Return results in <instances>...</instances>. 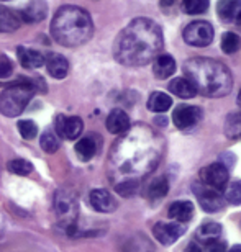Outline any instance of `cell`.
<instances>
[{
	"mask_svg": "<svg viewBox=\"0 0 241 252\" xmlns=\"http://www.w3.org/2000/svg\"><path fill=\"white\" fill-rule=\"evenodd\" d=\"M161 27L149 18H135L113 43V56L123 65H144L154 61L163 49Z\"/></svg>",
	"mask_w": 241,
	"mask_h": 252,
	"instance_id": "6da1fadb",
	"label": "cell"
},
{
	"mask_svg": "<svg viewBox=\"0 0 241 252\" xmlns=\"http://www.w3.org/2000/svg\"><path fill=\"white\" fill-rule=\"evenodd\" d=\"M184 72L194 89L205 97H225L232 92V72L218 61L208 58L189 59L184 63Z\"/></svg>",
	"mask_w": 241,
	"mask_h": 252,
	"instance_id": "7a4b0ae2",
	"label": "cell"
},
{
	"mask_svg": "<svg viewBox=\"0 0 241 252\" xmlns=\"http://www.w3.org/2000/svg\"><path fill=\"white\" fill-rule=\"evenodd\" d=\"M51 34L63 46L77 48L92 38V18L84 8L76 5H64L54 15L51 22Z\"/></svg>",
	"mask_w": 241,
	"mask_h": 252,
	"instance_id": "3957f363",
	"label": "cell"
},
{
	"mask_svg": "<svg viewBox=\"0 0 241 252\" xmlns=\"http://www.w3.org/2000/svg\"><path fill=\"white\" fill-rule=\"evenodd\" d=\"M34 92H36V87H34L33 80H20V82L10 85L0 94V113L8 118L22 115Z\"/></svg>",
	"mask_w": 241,
	"mask_h": 252,
	"instance_id": "277c9868",
	"label": "cell"
},
{
	"mask_svg": "<svg viewBox=\"0 0 241 252\" xmlns=\"http://www.w3.org/2000/svg\"><path fill=\"white\" fill-rule=\"evenodd\" d=\"M54 210H56L59 224L66 233L72 234L76 231V218H77V205L74 196L69 191H58L54 198Z\"/></svg>",
	"mask_w": 241,
	"mask_h": 252,
	"instance_id": "5b68a950",
	"label": "cell"
},
{
	"mask_svg": "<svg viewBox=\"0 0 241 252\" xmlns=\"http://www.w3.org/2000/svg\"><path fill=\"white\" fill-rule=\"evenodd\" d=\"M182 36L184 41L190 44V46H197V48L208 46L213 41V27L208 22L197 20V22H192L185 27Z\"/></svg>",
	"mask_w": 241,
	"mask_h": 252,
	"instance_id": "8992f818",
	"label": "cell"
},
{
	"mask_svg": "<svg viewBox=\"0 0 241 252\" xmlns=\"http://www.w3.org/2000/svg\"><path fill=\"white\" fill-rule=\"evenodd\" d=\"M200 179L213 190H222L228 184V169L223 164L215 162L200 170Z\"/></svg>",
	"mask_w": 241,
	"mask_h": 252,
	"instance_id": "52a82bcc",
	"label": "cell"
},
{
	"mask_svg": "<svg viewBox=\"0 0 241 252\" xmlns=\"http://www.w3.org/2000/svg\"><path fill=\"white\" fill-rule=\"evenodd\" d=\"M202 118V110L194 105H179L172 113V122L179 129H187L195 126Z\"/></svg>",
	"mask_w": 241,
	"mask_h": 252,
	"instance_id": "ba28073f",
	"label": "cell"
},
{
	"mask_svg": "<svg viewBox=\"0 0 241 252\" xmlns=\"http://www.w3.org/2000/svg\"><path fill=\"white\" fill-rule=\"evenodd\" d=\"M84 129V122L79 117H63L56 118V134L64 139H77Z\"/></svg>",
	"mask_w": 241,
	"mask_h": 252,
	"instance_id": "9c48e42d",
	"label": "cell"
},
{
	"mask_svg": "<svg viewBox=\"0 0 241 252\" xmlns=\"http://www.w3.org/2000/svg\"><path fill=\"white\" fill-rule=\"evenodd\" d=\"M194 190H195V196H197L200 206H202L204 211H207V213H215V211H218L222 208L223 205V200L222 196L218 195L217 190L213 189H205L202 185H194Z\"/></svg>",
	"mask_w": 241,
	"mask_h": 252,
	"instance_id": "30bf717a",
	"label": "cell"
},
{
	"mask_svg": "<svg viewBox=\"0 0 241 252\" xmlns=\"http://www.w3.org/2000/svg\"><path fill=\"white\" fill-rule=\"evenodd\" d=\"M153 233L161 244L171 246L184 234V226L180 223H158L153 228Z\"/></svg>",
	"mask_w": 241,
	"mask_h": 252,
	"instance_id": "8fae6325",
	"label": "cell"
},
{
	"mask_svg": "<svg viewBox=\"0 0 241 252\" xmlns=\"http://www.w3.org/2000/svg\"><path fill=\"white\" fill-rule=\"evenodd\" d=\"M22 22L27 23H38L46 18L48 15V5L44 0H28V3L18 12Z\"/></svg>",
	"mask_w": 241,
	"mask_h": 252,
	"instance_id": "7c38bea8",
	"label": "cell"
},
{
	"mask_svg": "<svg viewBox=\"0 0 241 252\" xmlns=\"http://www.w3.org/2000/svg\"><path fill=\"white\" fill-rule=\"evenodd\" d=\"M44 64L48 67V72L53 75L54 79H64L69 72V63L68 59L59 53H49L44 58Z\"/></svg>",
	"mask_w": 241,
	"mask_h": 252,
	"instance_id": "4fadbf2b",
	"label": "cell"
},
{
	"mask_svg": "<svg viewBox=\"0 0 241 252\" xmlns=\"http://www.w3.org/2000/svg\"><path fill=\"white\" fill-rule=\"evenodd\" d=\"M90 205L94 206V210L100 211V213H110L117 206L113 196L110 195V191L103 189H95L90 191Z\"/></svg>",
	"mask_w": 241,
	"mask_h": 252,
	"instance_id": "5bb4252c",
	"label": "cell"
},
{
	"mask_svg": "<svg viewBox=\"0 0 241 252\" xmlns=\"http://www.w3.org/2000/svg\"><path fill=\"white\" fill-rule=\"evenodd\" d=\"M175 72V61L171 54H159L154 58L153 63V74L159 80L171 77Z\"/></svg>",
	"mask_w": 241,
	"mask_h": 252,
	"instance_id": "9a60e30c",
	"label": "cell"
},
{
	"mask_svg": "<svg viewBox=\"0 0 241 252\" xmlns=\"http://www.w3.org/2000/svg\"><path fill=\"white\" fill-rule=\"evenodd\" d=\"M105 125H107V129L112 134H122V133H125V131L130 129V118L123 110L115 108L110 112Z\"/></svg>",
	"mask_w": 241,
	"mask_h": 252,
	"instance_id": "2e32d148",
	"label": "cell"
},
{
	"mask_svg": "<svg viewBox=\"0 0 241 252\" xmlns=\"http://www.w3.org/2000/svg\"><path fill=\"white\" fill-rule=\"evenodd\" d=\"M17 56H18L20 64H22L25 69H39L41 65H44V56L39 51H36V49L18 46Z\"/></svg>",
	"mask_w": 241,
	"mask_h": 252,
	"instance_id": "e0dca14e",
	"label": "cell"
},
{
	"mask_svg": "<svg viewBox=\"0 0 241 252\" xmlns=\"http://www.w3.org/2000/svg\"><path fill=\"white\" fill-rule=\"evenodd\" d=\"M241 12V0H218L217 15L225 23H232Z\"/></svg>",
	"mask_w": 241,
	"mask_h": 252,
	"instance_id": "ac0fdd59",
	"label": "cell"
},
{
	"mask_svg": "<svg viewBox=\"0 0 241 252\" xmlns=\"http://www.w3.org/2000/svg\"><path fill=\"white\" fill-rule=\"evenodd\" d=\"M20 25H22V18H20L18 12L0 7V33L17 32Z\"/></svg>",
	"mask_w": 241,
	"mask_h": 252,
	"instance_id": "d6986e66",
	"label": "cell"
},
{
	"mask_svg": "<svg viewBox=\"0 0 241 252\" xmlns=\"http://www.w3.org/2000/svg\"><path fill=\"white\" fill-rule=\"evenodd\" d=\"M169 218H172L179 223H185L192 218L194 215V205L190 203L187 200H182V201H174L172 205L169 206V211H168Z\"/></svg>",
	"mask_w": 241,
	"mask_h": 252,
	"instance_id": "ffe728a7",
	"label": "cell"
},
{
	"mask_svg": "<svg viewBox=\"0 0 241 252\" xmlns=\"http://www.w3.org/2000/svg\"><path fill=\"white\" fill-rule=\"evenodd\" d=\"M169 90L174 95H177L180 98H192L197 90L194 89V85L189 82L185 77H175L169 82Z\"/></svg>",
	"mask_w": 241,
	"mask_h": 252,
	"instance_id": "44dd1931",
	"label": "cell"
},
{
	"mask_svg": "<svg viewBox=\"0 0 241 252\" xmlns=\"http://www.w3.org/2000/svg\"><path fill=\"white\" fill-rule=\"evenodd\" d=\"M172 105V98L169 95H166L164 92H153L149 95V100H148V108L151 112H156V113H163L166 110L171 108Z\"/></svg>",
	"mask_w": 241,
	"mask_h": 252,
	"instance_id": "7402d4cb",
	"label": "cell"
},
{
	"mask_svg": "<svg viewBox=\"0 0 241 252\" xmlns=\"http://www.w3.org/2000/svg\"><path fill=\"white\" fill-rule=\"evenodd\" d=\"M76 153L80 160H90L97 153V143L90 136L82 138L76 143Z\"/></svg>",
	"mask_w": 241,
	"mask_h": 252,
	"instance_id": "603a6c76",
	"label": "cell"
},
{
	"mask_svg": "<svg viewBox=\"0 0 241 252\" xmlns=\"http://www.w3.org/2000/svg\"><path fill=\"white\" fill-rule=\"evenodd\" d=\"M220 234H222V226L218 223H205L199 228L197 231V238L204 243H208V241L218 239Z\"/></svg>",
	"mask_w": 241,
	"mask_h": 252,
	"instance_id": "cb8c5ba5",
	"label": "cell"
},
{
	"mask_svg": "<svg viewBox=\"0 0 241 252\" xmlns=\"http://www.w3.org/2000/svg\"><path fill=\"white\" fill-rule=\"evenodd\" d=\"M39 144H41V149L48 154H54L59 149V136L56 134V131H44L41 134V139H39Z\"/></svg>",
	"mask_w": 241,
	"mask_h": 252,
	"instance_id": "d4e9b609",
	"label": "cell"
},
{
	"mask_svg": "<svg viewBox=\"0 0 241 252\" xmlns=\"http://www.w3.org/2000/svg\"><path fill=\"white\" fill-rule=\"evenodd\" d=\"M168 191H169L168 180H166L164 177H158V179H154L151 184H149V187H148V196H149V198H153V200L163 198V196L168 195Z\"/></svg>",
	"mask_w": 241,
	"mask_h": 252,
	"instance_id": "484cf974",
	"label": "cell"
},
{
	"mask_svg": "<svg viewBox=\"0 0 241 252\" xmlns=\"http://www.w3.org/2000/svg\"><path fill=\"white\" fill-rule=\"evenodd\" d=\"M241 48V39L237 33L227 32L222 36V51L225 54H233Z\"/></svg>",
	"mask_w": 241,
	"mask_h": 252,
	"instance_id": "4316f807",
	"label": "cell"
},
{
	"mask_svg": "<svg viewBox=\"0 0 241 252\" xmlns=\"http://www.w3.org/2000/svg\"><path fill=\"white\" fill-rule=\"evenodd\" d=\"M210 0H182V7L185 13L189 15H199L204 13L208 8Z\"/></svg>",
	"mask_w": 241,
	"mask_h": 252,
	"instance_id": "83f0119b",
	"label": "cell"
},
{
	"mask_svg": "<svg viewBox=\"0 0 241 252\" xmlns=\"http://www.w3.org/2000/svg\"><path fill=\"white\" fill-rule=\"evenodd\" d=\"M8 170L15 175H28L32 174L33 170V165L25 159H15V160H10L8 162Z\"/></svg>",
	"mask_w": 241,
	"mask_h": 252,
	"instance_id": "f1b7e54d",
	"label": "cell"
},
{
	"mask_svg": "<svg viewBox=\"0 0 241 252\" xmlns=\"http://www.w3.org/2000/svg\"><path fill=\"white\" fill-rule=\"evenodd\" d=\"M225 198H227L228 203H232V205L241 203V180L228 185L227 190H225Z\"/></svg>",
	"mask_w": 241,
	"mask_h": 252,
	"instance_id": "f546056e",
	"label": "cell"
},
{
	"mask_svg": "<svg viewBox=\"0 0 241 252\" xmlns=\"http://www.w3.org/2000/svg\"><path fill=\"white\" fill-rule=\"evenodd\" d=\"M225 131L227 134L232 138V136H238L241 134V113H233L227 118V126H225Z\"/></svg>",
	"mask_w": 241,
	"mask_h": 252,
	"instance_id": "4dcf8cb0",
	"label": "cell"
},
{
	"mask_svg": "<svg viewBox=\"0 0 241 252\" xmlns=\"http://www.w3.org/2000/svg\"><path fill=\"white\" fill-rule=\"evenodd\" d=\"M18 131L20 134H22V138L25 139H33L34 136L38 134V128L36 125H34V122H32V120H22V122H18Z\"/></svg>",
	"mask_w": 241,
	"mask_h": 252,
	"instance_id": "1f68e13d",
	"label": "cell"
},
{
	"mask_svg": "<svg viewBox=\"0 0 241 252\" xmlns=\"http://www.w3.org/2000/svg\"><path fill=\"white\" fill-rule=\"evenodd\" d=\"M137 189H138V184L135 182V180H127V182H122L115 187V190L122 196H132L135 191H137Z\"/></svg>",
	"mask_w": 241,
	"mask_h": 252,
	"instance_id": "d6a6232c",
	"label": "cell"
},
{
	"mask_svg": "<svg viewBox=\"0 0 241 252\" xmlns=\"http://www.w3.org/2000/svg\"><path fill=\"white\" fill-rule=\"evenodd\" d=\"M13 74V63L7 56H0V79H8Z\"/></svg>",
	"mask_w": 241,
	"mask_h": 252,
	"instance_id": "836d02e7",
	"label": "cell"
},
{
	"mask_svg": "<svg viewBox=\"0 0 241 252\" xmlns=\"http://www.w3.org/2000/svg\"><path fill=\"white\" fill-rule=\"evenodd\" d=\"M227 248H225L223 243H220L218 239H213V241H208L205 243V251L204 252H225Z\"/></svg>",
	"mask_w": 241,
	"mask_h": 252,
	"instance_id": "e575fe53",
	"label": "cell"
},
{
	"mask_svg": "<svg viewBox=\"0 0 241 252\" xmlns=\"http://www.w3.org/2000/svg\"><path fill=\"white\" fill-rule=\"evenodd\" d=\"M184 252H202V251H200V248H199L197 244L190 243V244L187 246V248H185V251H184Z\"/></svg>",
	"mask_w": 241,
	"mask_h": 252,
	"instance_id": "d590c367",
	"label": "cell"
},
{
	"mask_svg": "<svg viewBox=\"0 0 241 252\" xmlns=\"http://www.w3.org/2000/svg\"><path fill=\"white\" fill-rule=\"evenodd\" d=\"M159 2H161V5H163V7H169V5L174 3V0H159Z\"/></svg>",
	"mask_w": 241,
	"mask_h": 252,
	"instance_id": "8d00e7d4",
	"label": "cell"
},
{
	"mask_svg": "<svg viewBox=\"0 0 241 252\" xmlns=\"http://www.w3.org/2000/svg\"><path fill=\"white\" fill-rule=\"evenodd\" d=\"M230 252H241V244H237V246H233V248L230 249Z\"/></svg>",
	"mask_w": 241,
	"mask_h": 252,
	"instance_id": "74e56055",
	"label": "cell"
},
{
	"mask_svg": "<svg viewBox=\"0 0 241 252\" xmlns=\"http://www.w3.org/2000/svg\"><path fill=\"white\" fill-rule=\"evenodd\" d=\"M235 22H237L238 25H241V12L238 13V17H237V20H235Z\"/></svg>",
	"mask_w": 241,
	"mask_h": 252,
	"instance_id": "f35d334b",
	"label": "cell"
},
{
	"mask_svg": "<svg viewBox=\"0 0 241 252\" xmlns=\"http://www.w3.org/2000/svg\"><path fill=\"white\" fill-rule=\"evenodd\" d=\"M238 105H241V90H240V94H238Z\"/></svg>",
	"mask_w": 241,
	"mask_h": 252,
	"instance_id": "ab89813d",
	"label": "cell"
},
{
	"mask_svg": "<svg viewBox=\"0 0 241 252\" xmlns=\"http://www.w3.org/2000/svg\"><path fill=\"white\" fill-rule=\"evenodd\" d=\"M0 2H8V0H0Z\"/></svg>",
	"mask_w": 241,
	"mask_h": 252,
	"instance_id": "60d3db41",
	"label": "cell"
}]
</instances>
